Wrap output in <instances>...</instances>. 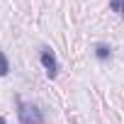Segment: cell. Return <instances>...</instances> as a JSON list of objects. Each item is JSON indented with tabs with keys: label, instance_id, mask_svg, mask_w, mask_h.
Segmentation results:
<instances>
[{
	"label": "cell",
	"instance_id": "cell-1",
	"mask_svg": "<svg viewBox=\"0 0 124 124\" xmlns=\"http://www.w3.org/2000/svg\"><path fill=\"white\" fill-rule=\"evenodd\" d=\"M17 119L20 124H44V112L39 109V105L17 97Z\"/></svg>",
	"mask_w": 124,
	"mask_h": 124
},
{
	"label": "cell",
	"instance_id": "cell-2",
	"mask_svg": "<svg viewBox=\"0 0 124 124\" xmlns=\"http://www.w3.org/2000/svg\"><path fill=\"white\" fill-rule=\"evenodd\" d=\"M39 61H41V66H44V71H46L49 78H56L58 76V61H56V54L49 46H44L39 51Z\"/></svg>",
	"mask_w": 124,
	"mask_h": 124
},
{
	"label": "cell",
	"instance_id": "cell-3",
	"mask_svg": "<svg viewBox=\"0 0 124 124\" xmlns=\"http://www.w3.org/2000/svg\"><path fill=\"white\" fill-rule=\"evenodd\" d=\"M95 58H97V61H109V58H112V46L100 41V44L95 46Z\"/></svg>",
	"mask_w": 124,
	"mask_h": 124
},
{
	"label": "cell",
	"instance_id": "cell-4",
	"mask_svg": "<svg viewBox=\"0 0 124 124\" xmlns=\"http://www.w3.org/2000/svg\"><path fill=\"white\" fill-rule=\"evenodd\" d=\"M109 10L117 12V15L124 20V0H109Z\"/></svg>",
	"mask_w": 124,
	"mask_h": 124
},
{
	"label": "cell",
	"instance_id": "cell-5",
	"mask_svg": "<svg viewBox=\"0 0 124 124\" xmlns=\"http://www.w3.org/2000/svg\"><path fill=\"white\" fill-rule=\"evenodd\" d=\"M8 73H10V61H8V56L3 51H0V78L8 76Z\"/></svg>",
	"mask_w": 124,
	"mask_h": 124
},
{
	"label": "cell",
	"instance_id": "cell-6",
	"mask_svg": "<svg viewBox=\"0 0 124 124\" xmlns=\"http://www.w3.org/2000/svg\"><path fill=\"white\" fill-rule=\"evenodd\" d=\"M0 124H8V119H5V117H0Z\"/></svg>",
	"mask_w": 124,
	"mask_h": 124
}]
</instances>
